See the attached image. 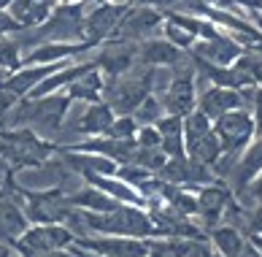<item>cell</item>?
Wrapping results in <instances>:
<instances>
[{
    "mask_svg": "<svg viewBox=\"0 0 262 257\" xmlns=\"http://www.w3.org/2000/svg\"><path fill=\"white\" fill-rule=\"evenodd\" d=\"M157 176L168 184L184 187V190H192V187L198 190V187H206V184L216 182V173H211V168L189 160V157H173V160L165 163V168Z\"/></svg>",
    "mask_w": 262,
    "mask_h": 257,
    "instance_id": "cell-11",
    "label": "cell"
},
{
    "mask_svg": "<svg viewBox=\"0 0 262 257\" xmlns=\"http://www.w3.org/2000/svg\"><path fill=\"white\" fill-rule=\"evenodd\" d=\"M84 252L98 257H149L151 239H124V235H79L73 241Z\"/></svg>",
    "mask_w": 262,
    "mask_h": 257,
    "instance_id": "cell-9",
    "label": "cell"
},
{
    "mask_svg": "<svg viewBox=\"0 0 262 257\" xmlns=\"http://www.w3.org/2000/svg\"><path fill=\"white\" fill-rule=\"evenodd\" d=\"M52 11L54 3H49V0H11V6H8V14L14 16V22L22 30H33V27L43 25L52 16Z\"/></svg>",
    "mask_w": 262,
    "mask_h": 257,
    "instance_id": "cell-23",
    "label": "cell"
},
{
    "mask_svg": "<svg viewBox=\"0 0 262 257\" xmlns=\"http://www.w3.org/2000/svg\"><path fill=\"white\" fill-rule=\"evenodd\" d=\"M238 257H262V254H259V249H257L254 244H251V241H246V246L241 249V254H238Z\"/></svg>",
    "mask_w": 262,
    "mask_h": 257,
    "instance_id": "cell-39",
    "label": "cell"
},
{
    "mask_svg": "<svg viewBox=\"0 0 262 257\" xmlns=\"http://www.w3.org/2000/svg\"><path fill=\"white\" fill-rule=\"evenodd\" d=\"M154 127H157V133H160V149L168 154V160H173V157H187V149H184V120L181 116L165 114Z\"/></svg>",
    "mask_w": 262,
    "mask_h": 257,
    "instance_id": "cell-24",
    "label": "cell"
},
{
    "mask_svg": "<svg viewBox=\"0 0 262 257\" xmlns=\"http://www.w3.org/2000/svg\"><path fill=\"white\" fill-rule=\"evenodd\" d=\"M11 249L19 254V257H73L71 249H65V252H41V249H33V246H25V244H11Z\"/></svg>",
    "mask_w": 262,
    "mask_h": 257,
    "instance_id": "cell-34",
    "label": "cell"
},
{
    "mask_svg": "<svg viewBox=\"0 0 262 257\" xmlns=\"http://www.w3.org/2000/svg\"><path fill=\"white\" fill-rule=\"evenodd\" d=\"M259 173H262V133H257L254 138H251V144L241 152V157L235 160L227 179H230L235 192H244Z\"/></svg>",
    "mask_w": 262,
    "mask_h": 257,
    "instance_id": "cell-17",
    "label": "cell"
},
{
    "mask_svg": "<svg viewBox=\"0 0 262 257\" xmlns=\"http://www.w3.org/2000/svg\"><path fill=\"white\" fill-rule=\"evenodd\" d=\"M25 216L33 225H65L73 206L68 201V192L60 187L52 190H27L25 192Z\"/></svg>",
    "mask_w": 262,
    "mask_h": 257,
    "instance_id": "cell-5",
    "label": "cell"
},
{
    "mask_svg": "<svg viewBox=\"0 0 262 257\" xmlns=\"http://www.w3.org/2000/svg\"><path fill=\"white\" fill-rule=\"evenodd\" d=\"M206 257H222V254H219V252H213V249H208V254H206Z\"/></svg>",
    "mask_w": 262,
    "mask_h": 257,
    "instance_id": "cell-47",
    "label": "cell"
},
{
    "mask_svg": "<svg viewBox=\"0 0 262 257\" xmlns=\"http://www.w3.org/2000/svg\"><path fill=\"white\" fill-rule=\"evenodd\" d=\"M114 122V111L105 103H86L79 114H76L73 125H62V127H73V135L86 138H100L108 125Z\"/></svg>",
    "mask_w": 262,
    "mask_h": 257,
    "instance_id": "cell-19",
    "label": "cell"
},
{
    "mask_svg": "<svg viewBox=\"0 0 262 257\" xmlns=\"http://www.w3.org/2000/svg\"><path fill=\"white\" fill-rule=\"evenodd\" d=\"M62 163L68 168H73L76 176H81V179H92V176H116L119 171V165L114 160L103 154H92V152H73V149H62L60 152Z\"/></svg>",
    "mask_w": 262,
    "mask_h": 257,
    "instance_id": "cell-18",
    "label": "cell"
},
{
    "mask_svg": "<svg viewBox=\"0 0 262 257\" xmlns=\"http://www.w3.org/2000/svg\"><path fill=\"white\" fill-rule=\"evenodd\" d=\"M208 239H211V246L213 252H219L222 257H238L241 249L246 246V233L238 230L232 225H216L208 230Z\"/></svg>",
    "mask_w": 262,
    "mask_h": 257,
    "instance_id": "cell-26",
    "label": "cell"
},
{
    "mask_svg": "<svg viewBox=\"0 0 262 257\" xmlns=\"http://www.w3.org/2000/svg\"><path fill=\"white\" fill-rule=\"evenodd\" d=\"M0 154L16 168H33L52 154V144H46L41 135H35L27 127H19L11 133H0Z\"/></svg>",
    "mask_w": 262,
    "mask_h": 257,
    "instance_id": "cell-7",
    "label": "cell"
},
{
    "mask_svg": "<svg viewBox=\"0 0 262 257\" xmlns=\"http://www.w3.org/2000/svg\"><path fill=\"white\" fill-rule=\"evenodd\" d=\"M22 27L14 22V16L8 11H0V38H8V33H19Z\"/></svg>",
    "mask_w": 262,
    "mask_h": 257,
    "instance_id": "cell-37",
    "label": "cell"
},
{
    "mask_svg": "<svg viewBox=\"0 0 262 257\" xmlns=\"http://www.w3.org/2000/svg\"><path fill=\"white\" fill-rule=\"evenodd\" d=\"M135 125L133 116H114V122L108 125V130L103 133V138H114V141H135Z\"/></svg>",
    "mask_w": 262,
    "mask_h": 257,
    "instance_id": "cell-31",
    "label": "cell"
},
{
    "mask_svg": "<svg viewBox=\"0 0 262 257\" xmlns=\"http://www.w3.org/2000/svg\"><path fill=\"white\" fill-rule=\"evenodd\" d=\"M179 63H184V52L179 46H173L170 41L151 38V41L138 44V65H146V68H176Z\"/></svg>",
    "mask_w": 262,
    "mask_h": 257,
    "instance_id": "cell-21",
    "label": "cell"
},
{
    "mask_svg": "<svg viewBox=\"0 0 262 257\" xmlns=\"http://www.w3.org/2000/svg\"><path fill=\"white\" fill-rule=\"evenodd\" d=\"M71 103L73 101L65 92H54L46 97H22L19 103H14L8 120L14 127L27 125V130H33L35 135H57L62 133Z\"/></svg>",
    "mask_w": 262,
    "mask_h": 257,
    "instance_id": "cell-1",
    "label": "cell"
},
{
    "mask_svg": "<svg viewBox=\"0 0 262 257\" xmlns=\"http://www.w3.org/2000/svg\"><path fill=\"white\" fill-rule=\"evenodd\" d=\"M25 230H27L25 209L14 201V197L0 195V244H6V246L16 244L22 239Z\"/></svg>",
    "mask_w": 262,
    "mask_h": 257,
    "instance_id": "cell-22",
    "label": "cell"
},
{
    "mask_svg": "<svg viewBox=\"0 0 262 257\" xmlns=\"http://www.w3.org/2000/svg\"><path fill=\"white\" fill-rule=\"evenodd\" d=\"M238 3H244L249 11H262V0H238Z\"/></svg>",
    "mask_w": 262,
    "mask_h": 257,
    "instance_id": "cell-40",
    "label": "cell"
},
{
    "mask_svg": "<svg viewBox=\"0 0 262 257\" xmlns=\"http://www.w3.org/2000/svg\"><path fill=\"white\" fill-rule=\"evenodd\" d=\"M8 76H11V73H8V71H3V68H0V90H3V87H6Z\"/></svg>",
    "mask_w": 262,
    "mask_h": 257,
    "instance_id": "cell-43",
    "label": "cell"
},
{
    "mask_svg": "<svg viewBox=\"0 0 262 257\" xmlns=\"http://www.w3.org/2000/svg\"><path fill=\"white\" fill-rule=\"evenodd\" d=\"M90 44H41V46H33L30 52L22 54V68H30V65H57V63H65L76 54H84L90 52Z\"/></svg>",
    "mask_w": 262,
    "mask_h": 257,
    "instance_id": "cell-20",
    "label": "cell"
},
{
    "mask_svg": "<svg viewBox=\"0 0 262 257\" xmlns=\"http://www.w3.org/2000/svg\"><path fill=\"white\" fill-rule=\"evenodd\" d=\"M165 116V108H162V101L157 95H149L146 101H143L138 108H135V114H133V120L138 127H146V125H157L160 120Z\"/></svg>",
    "mask_w": 262,
    "mask_h": 257,
    "instance_id": "cell-27",
    "label": "cell"
},
{
    "mask_svg": "<svg viewBox=\"0 0 262 257\" xmlns=\"http://www.w3.org/2000/svg\"><path fill=\"white\" fill-rule=\"evenodd\" d=\"M8 6H11V0H0V11H6Z\"/></svg>",
    "mask_w": 262,
    "mask_h": 257,
    "instance_id": "cell-46",
    "label": "cell"
},
{
    "mask_svg": "<svg viewBox=\"0 0 262 257\" xmlns=\"http://www.w3.org/2000/svg\"><path fill=\"white\" fill-rule=\"evenodd\" d=\"M138 6H149V8H154V11H181V6H184V0H135Z\"/></svg>",
    "mask_w": 262,
    "mask_h": 257,
    "instance_id": "cell-35",
    "label": "cell"
},
{
    "mask_svg": "<svg viewBox=\"0 0 262 257\" xmlns=\"http://www.w3.org/2000/svg\"><path fill=\"white\" fill-rule=\"evenodd\" d=\"M130 6H114V3H95L86 14V22H84V41L90 44L92 49L108 41L114 27L119 25V19L124 16Z\"/></svg>",
    "mask_w": 262,
    "mask_h": 257,
    "instance_id": "cell-12",
    "label": "cell"
},
{
    "mask_svg": "<svg viewBox=\"0 0 262 257\" xmlns=\"http://www.w3.org/2000/svg\"><path fill=\"white\" fill-rule=\"evenodd\" d=\"M162 108L170 116H189L198 108V84H195V65H184L181 71L170 76L168 87L162 92Z\"/></svg>",
    "mask_w": 262,
    "mask_h": 257,
    "instance_id": "cell-8",
    "label": "cell"
},
{
    "mask_svg": "<svg viewBox=\"0 0 262 257\" xmlns=\"http://www.w3.org/2000/svg\"><path fill=\"white\" fill-rule=\"evenodd\" d=\"M157 87V68L135 65L124 76H116L105 82L103 103L114 111V116H133L146 97Z\"/></svg>",
    "mask_w": 262,
    "mask_h": 257,
    "instance_id": "cell-2",
    "label": "cell"
},
{
    "mask_svg": "<svg viewBox=\"0 0 262 257\" xmlns=\"http://www.w3.org/2000/svg\"><path fill=\"white\" fill-rule=\"evenodd\" d=\"M198 216L203 220V225L208 227H216L222 222V216H225L227 206L232 203V190L227 184H206V187H198Z\"/></svg>",
    "mask_w": 262,
    "mask_h": 257,
    "instance_id": "cell-14",
    "label": "cell"
},
{
    "mask_svg": "<svg viewBox=\"0 0 262 257\" xmlns=\"http://www.w3.org/2000/svg\"><path fill=\"white\" fill-rule=\"evenodd\" d=\"M244 192L249 195V201H251V206H259V203H262V173H259L257 179H254V182H251V184L246 187Z\"/></svg>",
    "mask_w": 262,
    "mask_h": 257,
    "instance_id": "cell-38",
    "label": "cell"
},
{
    "mask_svg": "<svg viewBox=\"0 0 262 257\" xmlns=\"http://www.w3.org/2000/svg\"><path fill=\"white\" fill-rule=\"evenodd\" d=\"M0 257H19L11 246H6V244H0Z\"/></svg>",
    "mask_w": 262,
    "mask_h": 257,
    "instance_id": "cell-41",
    "label": "cell"
},
{
    "mask_svg": "<svg viewBox=\"0 0 262 257\" xmlns=\"http://www.w3.org/2000/svg\"><path fill=\"white\" fill-rule=\"evenodd\" d=\"M213 133H216L219 144H222V157L213 165V171H216V176H225L227 179L235 160L241 157V152L254 138V116H251L249 108H235V111L213 120Z\"/></svg>",
    "mask_w": 262,
    "mask_h": 257,
    "instance_id": "cell-3",
    "label": "cell"
},
{
    "mask_svg": "<svg viewBox=\"0 0 262 257\" xmlns=\"http://www.w3.org/2000/svg\"><path fill=\"white\" fill-rule=\"evenodd\" d=\"M71 252H73V257H98V254H92V252L79 249V246H71Z\"/></svg>",
    "mask_w": 262,
    "mask_h": 257,
    "instance_id": "cell-42",
    "label": "cell"
},
{
    "mask_svg": "<svg viewBox=\"0 0 262 257\" xmlns=\"http://www.w3.org/2000/svg\"><path fill=\"white\" fill-rule=\"evenodd\" d=\"M14 103H16V97H14L11 92L0 90V125H6V120H8V114H11Z\"/></svg>",
    "mask_w": 262,
    "mask_h": 257,
    "instance_id": "cell-36",
    "label": "cell"
},
{
    "mask_svg": "<svg viewBox=\"0 0 262 257\" xmlns=\"http://www.w3.org/2000/svg\"><path fill=\"white\" fill-rule=\"evenodd\" d=\"M105 3H114V6H130L133 0H105Z\"/></svg>",
    "mask_w": 262,
    "mask_h": 257,
    "instance_id": "cell-44",
    "label": "cell"
},
{
    "mask_svg": "<svg viewBox=\"0 0 262 257\" xmlns=\"http://www.w3.org/2000/svg\"><path fill=\"white\" fill-rule=\"evenodd\" d=\"M244 222H246V233L249 235H262V203L244 209Z\"/></svg>",
    "mask_w": 262,
    "mask_h": 257,
    "instance_id": "cell-33",
    "label": "cell"
},
{
    "mask_svg": "<svg viewBox=\"0 0 262 257\" xmlns=\"http://www.w3.org/2000/svg\"><path fill=\"white\" fill-rule=\"evenodd\" d=\"M49 3H54V6H60V3H81V0H49Z\"/></svg>",
    "mask_w": 262,
    "mask_h": 257,
    "instance_id": "cell-45",
    "label": "cell"
},
{
    "mask_svg": "<svg viewBox=\"0 0 262 257\" xmlns=\"http://www.w3.org/2000/svg\"><path fill=\"white\" fill-rule=\"evenodd\" d=\"M184 149H187L189 160L206 165L211 171L222 157V144L213 133V122L203 116L198 108L189 116H184Z\"/></svg>",
    "mask_w": 262,
    "mask_h": 257,
    "instance_id": "cell-4",
    "label": "cell"
},
{
    "mask_svg": "<svg viewBox=\"0 0 262 257\" xmlns=\"http://www.w3.org/2000/svg\"><path fill=\"white\" fill-rule=\"evenodd\" d=\"M135 146H138V149H157V146H160L157 127H154V125L138 127V130H135Z\"/></svg>",
    "mask_w": 262,
    "mask_h": 257,
    "instance_id": "cell-32",
    "label": "cell"
},
{
    "mask_svg": "<svg viewBox=\"0 0 262 257\" xmlns=\"http://www.w3.org/2000/svg\"><path fill=\"white\" fill-rule=\"evenodd\" d=\"M162 33H165V41H170L173 46H179L181 52H192V46L198 44V38L192 35L189 30H184L181 25L170 22V19H165V25H162Z\"/></svg>",
    "mask_w": 262,
    "mask_h": 257,
    "instance_id": "cell-29",
    "label": "cell"
},
{
    "mask_svg": "<svg viewBox=\"0 0 262 257\" xmlns=\"http://www.w3.org/2000/svg\"><path fill=\"white\" fill-rule=\"evenodd\" d=\"M0 68L8 73H16L22 68V49L14 38H0Z\"/></svg>",
    "mask_w": 262,
    "mask_h": 257,
    "instance_id": "cell-30",
    "label": "cell"
},
{
    "mask_svg": "<svg viewBox=\"0 0 262 257\" xmlns=\"http://www.w3.org/2000/svg\"><path fill=\"white\" fill-rule=\"evenodd\" d=\"M73 241L76 235L71 233L68 225H33L19 239V244L33 246V249H41V252H65L73 246Z\"/></svg>",
    "mask_w": 262,
    "mask_h": 257,
    "instance_id": "cell-13",
    "label": "cell"
},
{
    "mask_svg": "<svg viewBox=\"0 0 262 257\" xmlns=\"http://www.w3.org/2000/svg\"><path fill=\"white\" fill-rule=\"evenodd\" d=\"M165 16L160 11H154L149 6H130L124 16L119 19V25L114 27V33L108 41L111 44H143L157 38L162 30Z\"/></svg>",
    "mask_w": 262,
    "mask_h": 257,
    "instance_id": "cell-6",
    "label": "cell"
},
{
    "mask_svg": "<svg viewBox=\"0 0 262 257\" xmlns=\"http://www.w3.org/2000/svg\"><path fill=\"white\" fill-rule=\"evenodd\" d=\"M165 163H168V154H165L160 146H157V149H135V157H133L130 165H135V168H141V171L157 176L162 168H165Z\"/></svg>",
    "mask_w": 262,
    "mask_h": 257,
    "instance_id": "cell-28",
    "label": "cell"
},
{
    "mask_svg": "<svg viewBox=\"0 0 262 257\" xmlns=\"http://www.w3.org/2000/svg\"><path fill=\"white\" fill-rule=\"evenodd\" d=\"M95 63H98V71L108 78L124 76L138 65V44H111L108 41L98 52Z\"/></svg>",
    "mask_w": 262,
    "mask_h": 257,
    "instance_id": "cell-16",
    "label": "cell"
},
{
    "mask_svg": "<svg viewBox=\"0 0 262 257\" xmlns=\"http://www.w3.org/2000/svg\"><path fill=\"white\" fill-rule=\"evenodd\" d=\"M251 90H254V87H251ZM251 90L241 92V90H230V87L208 84L206 90L198 95V111L213 122V120H219V116L235 111V108H244L249 103V92Z\"/></svg>",
    "mask_w": 262,
    "mask_h": 257,
    "instance_id": "cell-10",
    "label": "cell"
},
{
    "mask_svg": "<svg viewBox=\"0 0 262 257\" xmlns=\"http://www.w3.org/2000/svg\"><path fill=\"white\" fill-rule=\"evenodd\" d=\"M192 54H195V60L206 63V65L230 68L241 54H244V46H241L238 41H232L230 35L222 33L216 38H211V41H198L195 46H192Z\"/></svg>",
    "mask_w": 262,
    "mask_h": 257,
    "instance_id": "cell-15",
    "label": "cell"
},
{
    "mask_svg": "<svg viewBox=\"0 0 262 257\" xmlns=\"http://www.w3.org/2000/svg\"><path fill=\"white\" fill-rule=\"evenodd\" d=\"M103 92H105V76L98 68L86 71L81 78H76L65 90V95L71 101H79V103H103Z\"/></svg>",
    "mask_w": 262,
    "mask_h": 257,
    "instance_id": "cell-25",
    "label": "cell"
}]
</instances>
